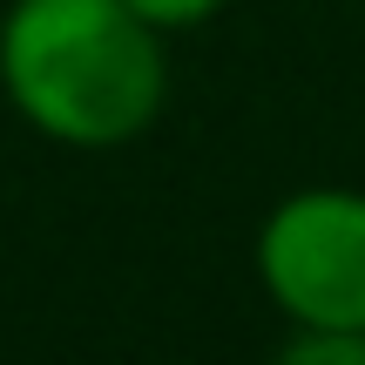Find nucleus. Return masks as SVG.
Here are the masks:
<instances>
[{
    "label": "nucleus",
    "instance_id": "1",
    "mask_svg": "<svg viewBox=\"0 0 365 365\" xmlns=\"http://www.w3.org/2000/svg\"><path fill=\"white\" fill-rule=\"evenodd\" d=\"M0 88L61 149H122L163 115V34L122 0H14L0 14Z\"/></svg>",
    "mask_w": 365,
    "mask_h": 365
},
{
    "label": "nucleus",
    "instance_id": "2",
    "mask_svg": "<svg viewBox=\"0 0 365 365\" xmlns=\"http://www.w3.org/2000/svg\"><path fill=\"white\" fill-rule=\"evenodd\" d=\"M257 284L298 331H365V190H291L257 230Z\"/></svg>",
    "mask_w": 365,
    "mask_h": 365
},
{
    "label": "nucleus",
    "instance_id": "3",
    "mask_svg": "<svg viewBox=\"0 0 365 365\" xmlns=\"http://www.w3.org/2000/svg\"><path fill=\"white\" fill-rule=\"evenodd\" d=\"M271 365H365V331H298Z\"/></svg>",
    "mask_w": 365,
    "mask_h": 365
},
{
    "label": "nucleus",
    "instance_id": "4",
    "mask_svg": "<svg viewBox=\"0 0 365 365\" xmlns=\"http://www.w3.org/2000/svg\"><path fill=\"white\" fill-rule=\"evenodd\" d=\"M135 21H149L156 34H182V27H203L210 14H223V0H122Z\"/></svg>",
    "mask_w": 365,
    "mask_h": 365
}]
</instances>
